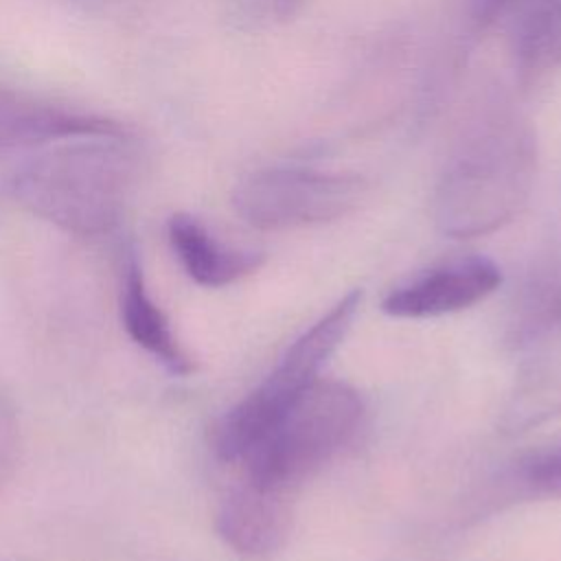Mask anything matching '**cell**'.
<instances>
[{"instance_id":"1","label":"cell","mask_w":561,"mask_h":561,"mask_svg":"<svg viewBox=\"0 0 561 561\" xmlns=\"http://www.w3.org/2000/svg\"><path fill=\"white\" fill-rule=\"evenodd\" d=\"M136 169L134 134L64 138L20 158L4 195L66 232L94 237L118 224Z\"/></svg>"},{"instance_id":"9","label":"cell","mask_w":561,"mask_h":561,"mask_svg":"<svg viewBox=\"0 0 561 561\" xmlns=\"http://www.w3.org/2000/svg\"><path fill=\"white\" fill-rule=\"evenodd\" d=\"M561 331V250L533 259L511 294L504 342L513 351H526L548 342Z\"/></svg>"},{"instance_id":"4","label":"cell","mask_w":561,"mask_h":561,"mask_svg":"<svg viewBox=\"0 0 561 561\" xmlns=\"http://www.w3.org/2000/svg\"><path fill=\"white\" fill-rule=\"evenodd\" d=\"M359 289L340 298L316 324L291 342L276 368L217 421L213 430L217 458L243 462L291 401L318 381L322 366L344 342L359 309Z\"/></svg>"},{"instance_id":"5","label":"cell","mask_w":561,"mask_h":561,"mask_svg":"<svg viewBox=\"0 0 561 561\" xmlns=\"http://www.w3.org/2000/svg\"><path fill=\"white\" fill-rule=\"evenodd\" d=\"M368 193V180L353 173L270 167L248 173L232 188V208L259 230H280L340 219Z\"/></svg>"},{"instance_id":"10","label":"cell","mask_w":561,"mask_h":561,"mask_svg":"<svg viewBox=\"0 0 561 561\" xmlns=\"http://www.w3.org/2000/svg\"><path fill=\"white\" fill-rule=\"evenodd\" d=\"M169 243L184 272L204 287H224L252 272L263 263L256 250H241L219 241L197 217L175 213L167 221Z\"/></svg>"},{"instance_id":"8","label":"cell","mask_w":561,"mask_h":561,"mask_svg":"<svg viewBox=\"0 0 561 561\" xmlns=\"http://www.w3.org/2000/svg\"><path fill=\"white\" fill-rule=\"evenodd\" d=\"M500 283L502 272L491 259H454L394 287L381 309L392 318H436L480 302Z\"/></svg>"},{"instance_id":"3","label":"cell","mask_w":561,"mask_h":561,"mask_svg":"<svg viewBox=\"0 0 561 561\" xmlns=\"http://www.w3.org/2000/svg\"><path fill=\"white\" fill-rule=\"evenodd\" d=\"M364 403L342 381H313L245 456V478L296 491L355 434Z\"/></svg>"},{"instance_id":"15","label":"cell","mask_w":561,"mask_h":561,"mask_svg":"<svg viewBox=\"0 0 561 561\" xmlns=\"http://www.w3.org/2000/svg\"><path fill=\"white\" fill-rule=\"evenodd\" d=\"M513 0H467V15L473 26V31H486L493 26L504 13Z\"/></svg>"},{"instance_id":"6","label":"cell","mask_w":561,"mask_h":561,"mask_svg":"<svg viewBox=\"0 0 561 561\" xmlns=\"http://www.w3.org/2000/svg\"><path fill=\"white\" fill-rule=\"evenodd\" d=\"M127 125L90 112H75L0 88V193L13 164L26 153L64 138L129 136Z\"/></svg>"},{"instance_id":"13","label":"cell","mask_w":561,"mask_h":561,"mask_svg":"<svg viewBox=\"0 0 561 561\" xmlns=\"http://www.w3.org/2000/svg\"><path fill=\"white\" fill-rule=\"evenodd\" d=\"M554 414H561V348L539 357L522 377L504 410L502 427L517 434Z\"/></svg>"},{"instance_id":"7","label":"cell","mask_w":561,"mask_h":561,"mask_svg":"<svg viewBox=\"0 0 561 561\" xmlns=\"http://www.w3.org/2000/svg\"><path fill=\"white\" fill-rule=\"evenodd\" d=\"M291 489L245 478L219 504L215 528L241 559L265 561L280 552L294 524Z\"/></svg>"},{"instance_id":"11","label":"cell","mask_w":561,"mask_h":561,"mask_svg":"<svg viewBox=\"0 0 561 561\" xmlns=\"http://www.w3.org/2000/svg\"><path fill=\"white\" fill-rule=\"evenodd\" d=\"M508 48L522 85H537L561 66V0H513Z\"/></svg>"},{"instance_id":"16","label":"cell","mask_w":561,"mask_h":561,"mask_svg":"<svg viewBox=\"0 0 561 561\" xmlns=\"http://www.w3.org/2000/svg\"><path fill=\"white\" fill-rule=\"evenodd\" d=\"M300 2L302 0H276V9H278L280 15L287 18V15H291L300 7Z\"/></svg>"},{"instance_id":"2","label":"cell","mask_w":561,"mask_h":561,"mask_svg":"<svg viewBox=\"0 0 561 561\" xmlns=\"http://www.w3.org/2000/svg\"><path fill=\"white\" fill-rule=\"evenodd\" d=\"M537 173V142L517 118H495L462 140L434 191V221L454 239L489 234L528 202Z\"/></svg>"},{"instance_id":"14","label":"cell","mask_w":561,"mask_h":561,"mask_svg":"<svg viewBox=\"0 0 561 561\" xmlns=\"http://www.w3.org/2000/svg\"><path fill=\"white\" fill-rule=\"evenodd\" d=\"M500 500H548L561 495V438L519 454L495 482Z\"/></svg>"},{"instance_id":"12","label":"cell","mask_w":561,"mask_h":561,"mask_svg":"<svg viewBox=\"0 0 561 561\" xmlns=\"http://www.w3.org/2000/svg\"><path fill=\"white\" fill-rule=\"evenodd\" d=\"M121 320L129 337L138 346H142L147 353H151L169 373L173 375L193 373V359L180 346L167 316L147 291L145 276L134 250H129L125 256Z\"/></svg>"}]
</instances>
